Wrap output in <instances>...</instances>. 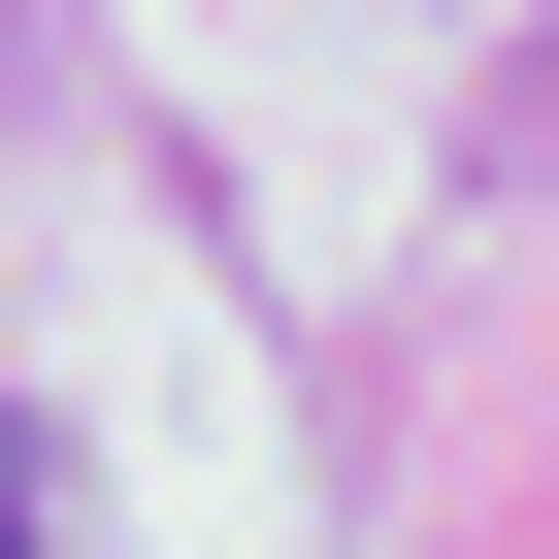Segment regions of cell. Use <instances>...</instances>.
<instances>
[{
	"instance_id": "obj_1",
	"label": "cell",
	"mask_w": 559,
	"mask_h": 559,
	"mask_svg": "<svg viewBox=\"0 0 559 559\" xmlns=\"http://www.w3.org/2000/svg\"><path fill=\"white\" fill-rule=\"evenodd\" d=\"M0 559H67V461H34V428H0Z\"/></svg>"
}]
</instances>
